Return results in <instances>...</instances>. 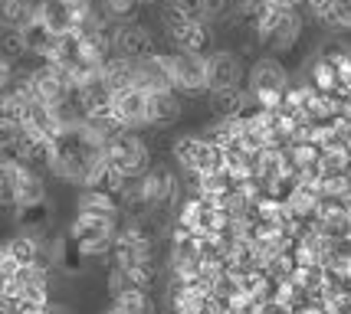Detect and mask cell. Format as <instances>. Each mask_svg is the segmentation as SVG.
<instances>
[{
  "label": "cell",
  "instance_id": "1",
  "mask_svg": "<svg viewBox=\"0 0 351 314\" xmlns=\"http://www.w3.org/2000/svg\"><path fill=\"white\" fill-rule=\"evenodd\" d=\"M102 141L95 138L86 121L76 125H62L60 131L53 135V154H49V170L56 177L89 187V180L95 177V170L102 164Z\"/></svg>",
  "mask_w": 351,
  "mask_h": 314
},
{
  "label": "cell",
  "instance_id": "2",
  "mask_svg": "<svg viewBox=\"0 0 351 314\" xmlns=\"http://www.w3.org/2000/svg\"><path fill=\"white\" fill-rule=\"evenodd\" d=\"M102 157L112 170H119L125 180H138L141 174H148L152 167V154H148V144L138 135H132L128 128L112 135L108 141H102Z\"/></svg>",
  "mask_w": 351,
  "mask_h": 314
},
{
  "label": "cell",
  "instance_id": "3",
  "mask_svg": "<svg viewBox=\"0 0 351 314\" xmlns=\"http://www.w3.org/2000/svg\"><path fill=\"white\" fill-rule=\"evenodd\" d=\"M253 30L260 36L263 43L276 49V53H286L292 46L299 43L302 36V16L295 10H276V7H263L260 14L253 16Z\"/></svg>",
  "mask_w": 351,
  "mask_h": 314
},
{
  "label": "cell",
  "instance_id": "4",
  "mask_svg": "<svg viewBox=\"0 0 351 314\" xmlns=\"http://www.w3.org/2000/svg\"><path fill=\"white\" fill-rule=\"evenodd\" d=\"M174 157L187 174H210V170H227V151L217 148L204 135H187L174 141Z\"/></svg>",
  "mask_w": 351,
  "mask_h": 314
},
{
  "label": "cell",
  "instance_id": "5",
  "mask_svg": "<svg viewBox=\"0 0 351 314\" xmlns=\"http://www.w3.org/2000/svg\"><path fill=\"white\" fill-rule=\"evenodd\" d=\"M289 89V73L282 69V62L266 56L256 60V66L250 69V95L263 105V108H276L282 102V92Z\"/></svg>",
  "mask_w": 351,
  "mask_h": 314
},
{
  "label": "cell",
  "instance_id": "6",
  "mask_svg": "<svg viewBox=\"0 0 351 314\" xmlns=\"http://www.w3.org/2000/svg\"><path fill=\"white\" fill-rule=\"evenodd\" d=\"M69 236H73V246L82 255H106L112 249V242H115V220L79 213Z\"/></svg>",
  "mask_w": 351,
  "mask_h": 314
},
{
  "label": "cell",
  "instance_id": "7",
  "mask_svg": "<svg viewBox=\"0 0 351 314\" xmlns=\"http://www.w3.org/2000/svg\"><path fill=\"white\" fill-rule=\"evenodd\" d=\"M27 89H30L33 99H40V102H46V105H62L73 95L76 82H73V75L66 73V69H60L56 62H43L40 69H33V73L27 75Z\"/></svg>",
  "mask_w": 351,
  "mask_h": 314
},
{
  "label": "cell",
  "instance_id": "8",
  "mask_svg": "<svg viewBox=\"0 0 351 314\" xmlns=\"http://www.w3.org/2000/svg\"><path fill=\"white\" fill-rule=\"evenodd\" d=\"M171 89L184 95H197L207 89V56L200 53H168Z\"/></svg>",
  "mask_w": 351,
  "mask_h": 314
},
{
  "label": "cell",
  "instance_id": "9",
  "mask_svg": "<svg viewBox=\"0 0 351 314\" xmlns=\"http://www.w3.org/2000/svg\"><path fill=\"white\" fill-rule=\"evenodd\" d=\"M7 295L16 301H33V304H46V269L43 265H14L10 278H7Z\"/></svg>",
  "mask_w": 351,
  "mask_h": 314
},
{
  "label": "cell",
  "instance_id": "10",
  "mask_svg": "<svg viewBox=\"0 0 351 314\" xmlns=\"http://www.w3.org/2000/svg\"><path fill=\"white\" fill-rule=\"evenodd\" d=\"M148 99L152 92H145L141 86H128V89H119L115 99H112V115L122 128H141L148 125Z\"/></svg>",
  "mask_w": 351,
  "mask_h": 314
},
{
  "label": "cell",
  "instance_id": "11",
  "mask_svg": "<svg viewBox=\"0 0 351 314\" xmlns=\"http://www.w3.org/2000/svg\"><path fill=\"white\" fill-rule=\"evenodd\" d=\"M138 187L145 194L148 209H168L174 203V194H178V177L168 167H154V170L148 167V174L138 177Z\"/></svg>",
  "mask_w": 351,
  "mask_h": 314
},
{
  "label": "cell",
  "instance_id": "12",
  "mask_svg": "<svg viewBox=\"0 0 351 314\" xmlns=\"http://www.w3.org/2000/svg\"><path fill=\"white\" fill-rule=\"evenodd\" d=\"M112 49H115V56H125V60H145V56L158 53L154 49V36L141 23L119 27V30L112 33Z\"/></svg>",
  "mask_w": 351,
  "mask_h": 314
},
{
  "label": "cell",
  "instance_id": "13",
  "mask_svg": "<svg viewBox=\"0 0 351 314\" xmlns=\"http://www.w3.org/2000/svg\"><path fill=\"white\" fill-rule=\"evenodd\" d=\"M36 20L56 36L79 30V16L73 10V0H36Z\"/></svg>",
  "mask_w": 351,
  "mask_h": 314
},
{
  "label": "cell",
  "instance_id": "14",
  "mask_svg": "<svg viewBox=\"0 0 351 314\" xmlns=\"http://www.w3.org/2000/svg\"><path fill=\"white\" fill-rule=\"evenodd\" d=\"M135 86H141L145 92L171 89L168 56H165V53H152V56H145V60H135Z\"/></svg>",
  "mask_w": 351,
  "mask_h": 314
},
{
  "label": "cell",
  "instance_id": "15",
  "mask_svg": "<svg viewBox=\"0 0 351 314\" xmlns=\"http://www.w3.org/2000/svg\"><path fill=\"white\" fill-rule=\"evenodd\" d=\"M240 60L227 53V49H220V53H210L207 56V92L214 89H230V86H237L240 82Z\"/></svg>",
  "mask_w": 351,
  "mask_h": 314
},
{
  "label": "cell",
  "instance_id": "16",
  "mask_svg": "<svg viewBox=\"0 0 351 314\" xmlns=\"http://www.w3.org/2000/svg\"><path fill=\"white\" fill-rule=\"evenodd\" d=\"M178 118H181V99H178V92L174 89L152 92V99H148V125L171 128Z\"/></svg>",
  "mask_w": 351,
  "mask_h": 314
},
{
  "label": "cell",
  "instance_id": "17",
  "mask_svg": "<svg viewBox=\"0 0 351 314\" xmlns=\"http://www.w3.org/2000/svg\"><path fill=\"white\" fill-rule=\"evenodd\" d=\"M302 3L328 30H351V7L345 0H302Z\"/></svg>",
  "mask_w": 351,
  "mask_h": 314
},
{
  "label": "cell",
  "instance_id": "18",
  "mask_svg": "<svg viewBox=\"0 0 351 314\" xmlns=\"http://www.w3.org/2000/svg\"><path fill=\"white\" fill-rule=\"evenodd\" d=\"M171 40L181 53H200L204 56L210 49V27H207V20H191L178 30H171Z\"/></svg>",
  "mask_w": 351,
  "mask_h": 314
},
{
  "label": "cell",
  "instance_id": "19",
  "mask_svg": "<svg viewBox=\"0 0 351 314\" xmlns=\"http://www.w3.org/2000/svg\"><path fill=\"white\" fill-rule=\"evenodd\" d=\"M23 174H27V164H20L16 157H0V207H16Z\"/></svg>",
  "mask_w": 351,
  "mask_h": 314
},
{
  "label": "cell",
  "instance_id": "20",
  "mask_svg": "<svg viewBox=\"0 0 351 314\" xmlns=\"http://www.w3.org/2000/svg\"><path fill=\"white\" fill-rule=\"evenodd\" d=\"M36 20V0H0V30H23Z\"/></svg>",
  "mask_w": 351,
  "mask_h": 314
},
{
  "label": "cell",
  "instance_id": "21",
  "mask_svg": "<svg viewBox=\"0 0 351 314\" xmlns=\"http://www.w3.org/2000/svg\"><path fill=\"white\" fill-rule=\"evenodd\" d=\"M79 213H89V216H106V220H115V216H119V203H115V194H108V190H99V187H82V194H79Z\"/></svg>",
  "mask_w": 351,
  "mask_h": 314
},
{
  "label": "cell",
  "instance_id": "22",
  "mask_svg": "<svg viewBox=\"0 0 351 314\" xmlns=\"http://www.w3.org/2000/svg\"><path fill=\"white\" fill-rule=\"evenodd\" d=\"M102 79H106L112 92L119 89H128V86H135V60H125V56H108L102 62Z\"/></svg>",
  "mask_w": 351,
  "mask_h": 314
},
{
  "label": "cell",
  "instance_id": "23",
  "mask_svg": "<svg viewBox=\"0 0 351 314\" xmlns=\"http://www.w3.org/2000/svg\"><path fill=\"white\" fill-rule=\"evenodd\" d=\"M16 223L20 229L33 236V239H40V233H43L46 226H49V207H46V200H36V203H23V207H16Z\"/></svg>",
  "mask_w": 351,
  "mask_h": 314
},
{
  "label": "cell",
  "instance_id": "24",
  "mask_svg": "<svg viewBox=\"0 0 351 314\" xmlns=\"http://www.w3.org/2000/svg\"><path fill=\"white\" fill-rule=\"evenodd\" d=\"M243 92L240 86H230V89H214L210 92V112L214 118H237V112L243 108Z\"/></svg>",
  "mask_w": 351,
  "mask_h": 314
},
{
  "label": "cell",
  "instance_id": "25",
  "mask_svg": "<svg viewBox=\"0 0 351 314\" xmlns=\"http://www.w3.org/2000/svg\"><path fill=\"white\" fill-rule=\"evenodd\" d=\"M108 314H154V304H152V298L145 295V288H128V291H119V295H115Z\"/></svg>",
  "mask_w": 351,
  "mask_h": 314
},
{
  "label": "cell",
  "instance_id": "26",
  "mask_svg": "<svg viewBox=\"0 0 351 314\" xmlns=\"http://www.w3.org/2000/svg\"><path fill=\"white\" fill-rule=\"evenodd\" d=\"M23 40H27V53L49 60V53H53V46H56V40H60V36L46 30L40 20H33L30 27H23Z\"/></svg>",
  "mask_w": 351,
  "mask_h": 314
},
{
  "label": "cell",
  "instance_id": "27",
  "mask_svg": "<svg viewBox=\"0 0 351 314\" xmlns=\"http://www.w3.org/2000/svg\"><path fill=\"white\" fill-rule=\"evenodd\" d=\"M7 255L14 259V265H30V262H36V255H40V242L23 233V236L7 242Z\"/></svg>",
  "mask_w": 351,
  "mask_h": 314
},
{
  "label": "cell",
  "instance_id": "28",
  "mask_svg": "<svg viewBox=\"0 0 351 314\" xmlns=\"http://www.w3.org/2000/svg\"><path fill=\"white\" fill-rule=\"evenodd\" d=\"M27 56V40H23V30H0V60H7L14 66L16 60Z\"/></svg>",
  "mask_w": 351,
  "mask_h": 314
},
{
  "label": "cell",
  "instance_id": "29",
  "mask_svg": "<svg viewBox=\"0 0 351 314\" xmlns=\"http://www.w3.org/2000/svg\"><path fill=\"white\" fill-rule=\"evenodd\" d=\"M99 3H102V14H106L108 20H128V16L138 10L141 0H99Z\"/></svg>",
  "mask_w": 351,
  "mask_h": 314
},
{
  "label": "cell",
  "instance_id": "30",
  "mask_svg": "<svg viewBox=\"0 0 351 314\" xmlns=\"http://www.w3.org/2000/svg\"><path fill=\"white\" fill-rule=\"evenodd\" d=\"M197 3H200V16L204 20H220V16H227L233 0H197Z\"/></svg>",
  "mask_w": 351,
  "mask_h": 314
},
{
  "label": "cell",
  "instance_id": "31",
  "mask_svg": "<svg viewBox=\"0 0 351 314\" xmlns=\"http://www.w3.org/2000/svg\"><path fill=\"white\" fill-rule=\"evenodd\" d=\"M269 7H276V10H295L302 0H266Z\"/></svg>",
  "mask_w": 351,
  "mask_h": 314
},
{
  "label": "cell",
  "instance_id": "32",
  "mask_svg": "<svg viewBox=\"0 0 351 314\" xmlns=\"http://www.w3.org/2000/svg\"><path fill=\"white\" fill-rule=\"evenodd\" d=\"M46 314H69L62 304H46Z\"/></svg>",
  "mask_w": 351,
  "mask_h": 314
},
{
  "label": "cell",
  "instance_id": "33",
  "mask_svg": "<svg viewBox=\"0 0 351 314\" xmlns=\"http://www.w3.org/2000/svg\"><path fill=\"white\" fill-rule=\"evenodd\" d=\"M345 3H348V7H351V0H345Z\"/></svg>",
  "mask_w": 351,
  "mask_h": 314
}]
</instances>
